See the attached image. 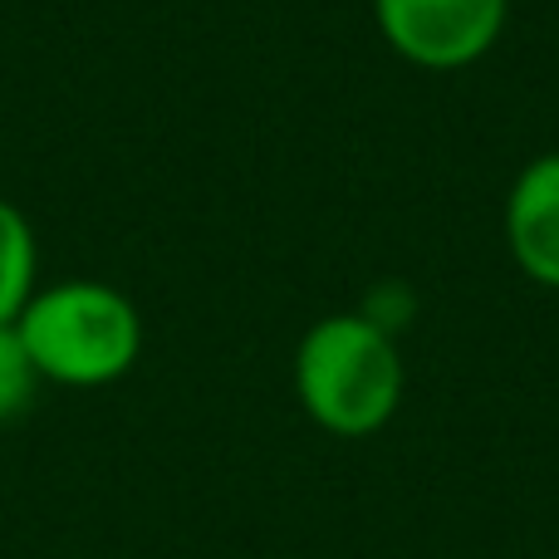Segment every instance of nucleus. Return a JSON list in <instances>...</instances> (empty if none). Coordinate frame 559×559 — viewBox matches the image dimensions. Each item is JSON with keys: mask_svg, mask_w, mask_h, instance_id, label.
<instances>
[{"mask_svg": "<svg viewBox=\"0 0 559 559\" xmlns=\"http://www.w3.org/2000/svg\"><path fill=\"white\" fill-rule=\"evenodd\" d=\"M295 397L329 437H373L397 417L407 393V368L397 334L364 314H324L295 344Z\"/></svg>", "mask_w": 559, "mask_h": 559, "instance_id": "nucleus-1", "label": "nucleus"}, {"mask_svg": "<svg viewBox=\"0 0 559 559\" xmlns=\"http://www.w3.org/2000/svg\"><path fill=\"white\" fill-rule=\"evenodd\" d=\"M15 334L25 338L39 378L59 388H108L143 354V319L133 299L98 280L35 289L15 319Z\"/></svg>", "mask_w": 559, "mask_h": 559, "instance_id": "nucleus-2", "label": "nucleus"}, {"mask_svg": "<svg viewBox=\"0 0 559 559\" xmlns=\"http://www.w3.org/2000/svg\"><path fill=\"white\" fill-rule=\"evenodd\" d=\"M511 0H373L378 35L397 59L432 74L476 64L501 39Z\"/></svg>", "mask_w": 559, "mask_h": 559, "instance_id": "nucleus-3", "label": "nucleus"}, {"mask_svg": "<svg viewBox=\"0 0 559 559\" xmlns=\"http://www.w3.org/2000/svg\"><path fill=\"white\" fill-rule=\"evenodd\" d=\"M501 231L515 271L540 289H559V147L531 157L515 173Z\"/></svg>", "mask_w": 559, "mask_h": 559, "instance_id": "nucleus-4", "label": "nucleus"}, {"mask_svg": "<svg viewBox=\"0 0 559 559\" xmlns=\"http://www.w3.org/2000/svg\"><path fill=\"white\" fill-rule=\"evenodd\" d=\"M35 295V231L10 202H0V324H15Z\"/></svg>", "mask_w": 559, "mask_h": 559, "instance_id": "nucleus-5", "label": "nucleus"}, {"mask_svg": "<svg viewBox=\"0 0 559 559\" xmlns=\"http://www.w3.org/2000/svg\"><path fill=\"white\" fill-rule=\"evenodd\" d=\"M39 368L29 358L25 338L15 334V324H0V423H15V417L29 413L39 393Z\"/></svg>", "mask_w": 559, "mask_h": 559, "instance_id": "nucleus-6", "label": "nucleus"}]
</instances>
